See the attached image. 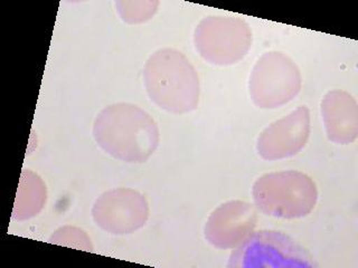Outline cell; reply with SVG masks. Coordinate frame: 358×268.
<instances>
[{"instance_id": "8", "label": "cell", "mask_w": 358, "mask_h": 268, "mask_svg": "<svg viewBox=\"0 0 358 268\" xmlns=\"http://www.w3.org/2000/svg\"><path fill=\"white\" fill-rule=\"evenodd\" d=\"M309 135L310 112L307 106H299L264 128L257 139V154L266 161L287 159L305 148Z\"/></svg>"}, {"instance_id": "3", "label": "cell", "mask_w": 358, "mask_h": 268, "mask_svg": "<svg viewBox=\"0 0 358 268\" xmlns=\"http://www.w3.org/2000/svg\"><path fill=\"white\" fill-rule=\"evenodd\" d=\"M252 195L257 209L281 219L310 215L318 200L316 184L306 173L296 170L266 173L253 184Z\"/></svg>"}, {"instance_id": "7", "label": "cell", "mask_w": 358, "mask_h": 268, "mask_svg": "<svg viewBox=\"0 0 358 268\" xmlns=\"http://www.w3.org/2000/svg\"><path fill=\"white\" fill-rule=\"evenodd\" d=\"M92 214L96 225L106 232L128 234L145 226L149 206L141 193L121 188L101 195L93 207Z\"/></svg>"}, {"instance_id": "4", "label": "cell", "mask_w": 358, "mask_h": 268, "mask_svg": "<svg viewBox=\"0 0 358 268\" xmlns=\"http://www.w3.org/2000/svg\"><path fill=\"white\" fill-rule=\"evenodd\" d=\"M313 257L290 236L277 230L252 232L229 256V267H313Z\"/></svg>"}, {"instance_id": "10", "label": "cell", "mask_w": 358, "mask_h": 268, "mask_svg": "<svg viewBox=\"0 0 358 268\" xmlns=\"http://www.w3.org/2000/svg\"><path fill=\"white\" fill-rule=\"evenodd\" d=\"M327 137L336 144L348 145L358 137V104L350 93L333 89L322 100Z\"/></svg>"}, {"instance_id": "9", "label": "cell", "mask_w": 358, "mask_h": 268, "mask_svg": "<svg viewBox=\"0 0 358 268\" xmlns=\"http://www.w3.org/2000/svg\"><path fill=\"white\" fill-rule=\"evenodd\" d=\"M257 221L255 206L245 201H227L207 219L205 238L216 248H235L253 232Z\"/></svg>"}, {"instance_id": "6", "label": "cell", "mask_w": 358, "mask_h": 268, "mask_svg": "<svg viewBox=\"0 0 358 268\" xmlns=\"http://www.w3.org/2000/svg\"><path fill=\"white\" fill-rule=\"evenodd\" d=\"M196 50L210 64L232 65L243 59L252 46V31L235 17H207L194 34Z\"/></svg>"}, {"instance_id": "11", "label": "cell", "mask_w": 358, "mask_h": 268, "mask_svg": "<svg viewBox=\"0 0 358 268\" xmlns=\"http://www.w3.org/2000/svg\"><path fill=\"white\" fill-rule=\"evenodd\" d=\"M158 1H117V11L123 22L139 24L150 20L158 8Z\"/></svg>"}, {"instance_id": "1", "label": "cell", "mask_w": 358, "mask_h": 268, "mask_svg": "<svg viewBox=\"0 0 358 268\" xmlns=\"http://www.w3.org/2000/svg\"><path fill=\"white\" fill-rule=\"evenodd\" d=\"M93 133L106 154L130 163L148 160L159 143L156 122L143 110L128 103L113 104L101 112Z\"/></svg>"}, {"instance_id": "5", "label": "cell", "mask_w": 358, "mask_h": 268, "mask_svg": "<svg viewBox=\"0 0 358 268\" xmlns=\"http://www.w3.org/2000/svg\"><path fill=\"white\" fill-rule=\"evenodd\" d=\"M301 73L292 59L281 52L263 54L250 76V95L260 109L285 105L299 94Z\"/></svg>"}, {"instance_id": "2", "label": "cell", "mask_w": 358, "mask_h": 268, "mask_svg": "<svg viewBox=\"0 0 358 268\" xmlns=\"http://www.w3.org/2000/svg\"><path fill=\"white\" fill-rule=\"evenodd\" d=\"M143 77L149 98L160 109L182 114L199 105V75L178 50H157L145 63Z\"/></svg>"}]
</instances>
